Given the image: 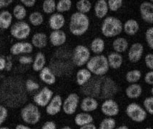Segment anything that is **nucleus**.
Instances as JSON below:
<instances>
[{
  "instance_id": "1",
  "label": "nucleus",
  "mask_w": 153,
  "mask_h": 129,
  "mask_svg": "<svg viewBox=\"0 0 153 129\" xmlns=\"http://www.w3.org/2000/svg\"><path fill=\"white\" fill-rule=\"evenodd\" d=\"M25 90V85L19 77H8L0 86V102L10 108L20 107L27 101Z\"/></svg>"
},
{
  "instance_id": "2",
  "label": "nucleus",
  "mask_w": 153,
  "mask_h": 129,
  "mask_svg": "<svg viewBox=\"0 0 153 129\" xmlns=\"http://www.w3.org/2000/svg\"><path fill=\"white\" fill-rule=\"evenodd\" d=\"M118 90L119 88L115 82L110 77L105 76L92 77L81 88L82 93L86 96L105 100L115 95Z\"/></svg>"
},
{
  "instance_id": "3",
  "label": "nucleus",
  "mask_w": 153,
  "mask_h": 129,
  "mask_svg": "<svg viewBox=\"0 0 153 129\" xmlns=\"http://www.w3.org/2000/svg\"><path fill=\"white\" fill-rule=\"evenodd\" d=\"M90 27V19L87 14L74 12L70 17L69 29L73 35L82 36L85 34Z\"/></svg>"
},
{
  "instance_id": "4",
  "label": "nucleus",
  "mask_w": 153,
  "mask_h": 129,
  "mask_svg": "<svg viewBox=\"0 0 153 129\" xmlns=\"http://www.w3.org/2000/svg\"><path fill=\"white\" fill-rule=\"evenodd\" d=\"M87 69L96 76H104L109 71L108 61L107 57L103 54H97L90 57L87 63Z\"/></svg>"
},
{
  "instance_id": "5",
  "label": "nucleus",
  "mask_w": 153,
  "mask_h": 129,
  "mask_svg": "<svg viewBox=\"0 0 153 129\" xmlns=\"http://www.w3.org/2000/svg\"><path fill=\"white\" fill-rule=\"evenodd\" d=\"M123 25L121 20L115 17H107L101 26L102 33L106 37H117L123 32Z\"/></svg>"
},
{
  "instance_id": "6",
  "label": "nucleus",
  "mask_w": 153,
  "mask_h": 129,
  "mask_svg": "<svg viewBox=\"0 0 153 129\" xmlns=\"http://www.w3.org/2000/svg\"><path fill=\"white\" fill-rule=\"evenodd\" d=\"M21 118L25 123L30 125H35L41 119V113L37 105L29 103L21 110Z\"/></svg>"
},
{
  "instance_id": "7",
  "label": "nucleus",
  "mask_w": 153,
  "mask_h": 129,
  "mask_svg": "<svg viewBox=\"0 0 153 129\" xmlns=\"http://www.w3.org/2000/svg\"><path fill=\"white\" fill-rule=\"evenodd\" d=\"M90 51L85 45H79L74 48L72 52V63L77 67L87 65L90 59Z\"/></svg>"
},
{
  "instance_id": "8",
  "label": "nucleus",
  "mask_w": 153,
  "mask_h": 129,
  "mask_svg": "<svg viewBox=\"0 0 153 129\" xmlns=\"http://www.w3.org/2000/svg\"><path fill=\"white\" fill-rule=\"evenodd\" d=\"M31 33V27L28 23L19 21L11 26L10 34L15 39L23 40L27 39Z\"/></svg>"
},
{
  "instance_id": "9",
  "label": "nucleus",
  "mask_w": 153,
  "mask_h": 129,
  "mask_svg": "<svg viewBox=\"0 0 153 129\" xmlns=\"http://www.w3.org/2000/svg\"><path fill=\"white\" fill-rule=\"evenodd\" d=\"M126 114L132 121L137 123L143 122L147 118L146 110L135 103H132L127 105Z\"/></svg>"
},
{
  "instance_id": "10",
  "label": "nucleus",
  "mask_w": 153,
  "mask_h": 129,
  "mask_svg": "<svg viewBox=\"0 0 153 129\" xmlns=\"http://www.w3.org/2000/svg\"><path fill=\"white\" fill-rule=\"evenodd\" d=\"M79 102V95L74 92L70 93L63 102L62 109L64 113L69 116L73 115L77 109Z\"/></svg>"
},
{
  "instance_id": "11",
  "label": "nucleus",
  "mask_w": 153,
  "mask_h": 129,
  "mask_svg": "<svg viewBox=\"0 0 153 129\" xmlns=\"http://www.w3.org/2000/svg\"><path fill=\"white\" fill-rule=\"evenodd\" d=\"M52 98H53V91L47 87H44L39 92L34 95L33 101L35 105L43 108L49 104Z\"/></svg>"
},
{
  "instance_id": "12",
  "label": "nucleus",
  "mask_w": 153,
  "mask_h": 129,
  "mask_svg": "<svg viewBox=\"0 0 153 129\" xmlns=\"http://www.w3.org/2000/svg\"><path fill=\"white\" fill-rule=\"evenodd\" d=\"M101 111L105 116L113 117L118 115L120 112L119 105L112 99H107L101 105Z\"/></svg>"
},
{
  "instance_id": "13",
  "label": "nucleus",
  "mask_w": 153,
  "mask_h": 129,
  "mask_svg": "<svg viewBox=\"0 0 153 129\" xmlns=\"http://www.w3.org/2000/svg\"><path fill=\"white\" fill-rule=\"evenodd\" d=\"M142 19L148 24H153V4L150 1H143L140 6Z\"/></svg>"
},
{
  "instance_id": "14",
  "label": "nucleus",
  "mask_w": 153,
  "mask_h": 129,
  "mask_svg": "<svg viewBox=\"0 0 153 129\" xmlns=\"http://www.w3.org/2000/svg\"><path fill=\"white\" fill-rule=\"evenodd\" d=\"M62 99L59 95L53 96L50 102L46 106V113L50 116H55L62 108Z\"/></svg>"
},
{
  "instance_id": "15",
  "label": "nucleus",
  "mask_w": 153,
  "mask_h": 129,
  "mask_svg": "<svg viewBox=\"0 0 153 129\" xmlns=\"http://www.w3.org/2000/svg\"><path fill=\"white\" fill-rule=\"evenodd\" d=\"M34 46L32 43L19 42L14 44L10 48V53L13 55H18L20 54H30L33 51Z\"/></svg>"
},
{
  "instance_id": "16",
  "label": "nucleus",
  "mask_w": 153,
  "mask_h": 129,
  "mask_svg": "<svg viewBox=\"0 0 153 129\" xmlns=\"http://www.w3.org/2000/svg\"><path fill=\"white\" fill-rule=\"evenodd\" d=\"M144 47L141 43H136L131 45L128 52V59L131 63H136L139 62L143 57Z\"/></svg>"
},
{
  "instance_id": "17",
  "label": "nucleus",
  "mask_w": 153,
  "mask_h": 129,
  "mask_svg": "<svg viewBox=\"0 0 153 129\" xmlns=\"http://www.w3.org/2000/svg\"><path fill=\"white\" fill-rule=\"evenodd\" d=\"M50 41L54 47L62 46L67 41L66 33L62 30L52 31L50 35Z\"/></svg>"
},
{
  "instance_id": "18",
  "label": "nucleus",
  "mask_w": 153,
  "mask_h": 129,
  "mask_svg": "<svg viewBox=\"0 0 153 129\" xmlns=\"http://www.w3.org/2000/svg\"><path fill=\"white\" fill-rule=\"evenodd\" d=\"M65 18L61 13H54L50 16L49 19V25L52 30H60L65 26Z\"/></svg>"
},
{
  "instance_id": "19",
  "label": "nucleus",
  "mask_w": 153,
  "mask_h": 129,
  "mask_svg": "<svg viewBox=\"0 0 153 129\" xmlns=\"http://www.w3.org/2000/svg\"><path fill=\"white\" fill-rule=\"evenodd\" d=\"M99 106V103L96 98L92 97L86 96L85 98L82 99L81 104H80V108L83 112L90 113L92 112L97 109Z\"/></svg>"
},
{
  "instance_id": "20",
  "label": "nucleus",
  "mask_w": 153,
  "mask_h": 129,
  "mask_svg": "<svg viewBox=\"0 0 153 129\" xmlns=\"http://www.w3.org/2000/svg\"><path fill=\"white\" fill-rule=\"evenodd\" d=\"M39 78L42 81L47 85H52L56 82L55 74L49 67H45L39 72Z\"/></svg>"
},
{
  "instance_id": "21",
  "label": "nucleus",
  "mask_w": 153,
  "mask_h": 129,
  "mask_svg": "<svg viewBox=\"0 0 153 129\" xmlns=\"http://www.w3.org/2000/svg\"><path fill=\"white\" fill-rule=\"evenodd\" d=\"M94 14L95 16L99 19L106 17L109 12V7L107 2L105 0H98L94 5Z\"/></svg>"
},
{
  "instance_id": "22",
  "label": "nucleus",
  "mask_w": 153,
  "mask_h": 129,
  "mask_svg": "<svg viewBox=\"0 0 153 129\" xmlns=\"http://www.w3.org/2000/svg\"><path fill=\"white\" fill-rule=\"evenodd\" d=\"M107 58L110 68L114 69V70L120 68L123 65V57L122 54L118 53V52H110Z\"/></svg>"
},
{
  "instance_id": "23",
  "label": "nucleus",
  "mask_w": 153,
  "mask_h": 129,
  "mask_svg": "<svg viewBox=\"0 0 153 129\" xmlns=\"http://www.w3.org/2000/svg\"><path fill=\"white\" fill-rule=\"evenodd\" d=\"M32 44L39 49L45 48L47 45V36L44 32H37L32 37Z\"/></svg>"
},
{
  "instance_id": "24",
  "label": "nucleus",
  "mask_w": 153,
  "mask_h": 129,
  "mask_svg": "<svg viewBox=\"0 0 153 129\" xmlns=\"http://www.w3.org/2000/svg\"><path fill=\"white\" fill-rule=\"evenodd\" d=\"M92 78V73L86 68L80 69L76 72V81L78 85L82 87Z\"/></svg>"
},
{
  "instance_id": "25",
  "label": "nucleus",
  "mask_w": 153,
  "mask_h": 129,
  "mask_svg": "<svg viewBox=\"0 0 153 129\" xmlns=\"http://www.w3.org/2000/svg\"><path fill=\"white\" fill-rule=\"evenodd\" d=\"M124 32L128 35H134L140 30V25L135 19H130L125 22L123 26Z\"/></svg>"
},
{
  "instance_id": "26",
  "label": "nucleus",
  "mask_w": 153,
  "mask_h": 129,
  "mask_svg": "<svg viewBox=\"0 0 153 129\" xmlns=\"http://www.w3.org/2000/svg\"><path fill=\"white\" fill-rule=\"evenodd\" d=\"M143 92V88L141 85L137 83H133L129 85L125 90V93L127 98L130 99L138 98Z\"/></svg>"
},
{
  "instance_id": "27",
  "label": "nucleus",
  "mask_w": 153,
  "mask_h": 129,
  "mask_svg": "<svg viewBox=\"0 0 153 129\" xmlns=\"http://www.w3.org/2000/svg\"><path fill=\"white\" fill-rule=\"evenodd\" d=\"M93 122V117L89 113H79L74 117V123L76 126L81 127Z\"/></svg>"
},
{
  "instance_id": "28",
  "label": "nucleus",
  "mask_w": 153,
  "mask_h": 129,
  "mask_svg": "<svg viewBox=\"0 0 153 129\" xmlns=\"http://www.w3.org/2000/svg\"><path fill=\"white\" fill-rule=\"evenodd\" d=\"M13 16L9 11L3 10L0 12V29L7 30L12 25Z\"/></svg>"
},
{
  "instance_id": "29",
  "label": "nucleus",
  "mask_w": 153,
  "mask_h": 129,
  "mask_svg": "<svg viewBox=\"0 0 153 129\" xmlns=\"http://www.w3.org/2000/svg\"><path fill=\"white\" fill-rule=\"evenodd\" d=\"M46 65V57L42 52H39L36 54L33 63L32 69L35 72H40L45 67Z\"/></svg>"
},
{
  "instance_id": "30",
  "label": "nucleus",
  "mask_w": 153,
  "mask_h": 129,
  "mask_svg": "<svg viewBox=\"0 0 153 129\" xmlns=\"http://www.w3.org/2000/svg\"><path fill=\"white\" fill-rule=\"evenodd\" d=\"M112 48L114 52L118 53L125 52L128 49V41L124 37H117L112 43Z\"/></svg>"
},
{
  "instance_id": "31",
  "label": "nucleus",
  "mask_w": 153,
  "mask_h": 129,
  "mask_svg": "<svg viewBox=\"0 0 153 129\" xmlns=\"http://www.w3.org/2000/svg\"><path fill=\"white\" fill-rule=\"evenodd\" d=\"M105 41L100 37L94 38L90 45L91 50H92V52L97 54H101L105 50Z\"/></svg>"
},
{
  "instance_id": "32",
  "label": "nucleus",
  "mask_w": 153,
  "mask_h": 129,
  "mask_svg": "<svg viewBox=\"0 0 153 129\" xmlns=\"http://www.w3.org/2000/svg\"><path fill=\"white\" fill-rule=\"evenodd\" d=\"M76 8L78 12L86 14L92 9V3L88 0H79L76 4Z\"/></svg>"
},
{
  "instance_id": "33",
  "label": "nucleus",
  "mask_w": 153,
  "mask_h": 129,
  "mask_svg": "<svg viewBox=\"0 0 153 129\" xmlns=\"http://www.w3.org/2000/svg\"><path fill=\"white\" fill-rule=\"evenodd\" d=\"M142 77V73L139 70H132L130 71L127 72L125 76L126 81L129 83H136L140 81Z\"/></svg>"
},
{
  "instance_id": "34",
  "label": "nucleus",
  "mask_w": 153,
  "mask_h": 129,
  "mask_svg": "<svg viewBox=\"0 0 153 129\" xmlns=\"http://www.w3.org/2000/svg\"><path fill=\"white\" fill-rule=\"evenodd\" d=\"M72 1L71 0H59L57 3L56 10L58 13H63V12H68L72 8Z\"/></svg>"
},
{
  "instance_id": "35",
  "label": "nucleus",
  "mask_w": 153,
  "mask_h": 129,
  "mask_svg": "<svg viewBox=\"0 0 153 129\" xmlns=\"http://www.w3.org/2000/svg\"><path fill=\"white\" fill-rule=\"evenodd\" d=\"M13 15L17 20L22 21L26 17L27 10L22 4H17L13 9Z\"/></svg>"
},
{
  "instance_id": "36",
  "label": "nucleus",
  "mask_w": 153,
  "mask_h": 129,
  "mask_svg": "<svg viewBox=\"0 0 153 129\" xmlns=\"http://www.w3.org/2000/svg\"><path fill=\"white\" fill-rule=\"evenodd\" d=\"M29 20L30 23L34 27L40 26L44 22V17L39 12H34L30 14Z\"/></svg>"
},
{
  "instance_id": "37",
  "label": "nucleus",
  "mask_w": 153,
  "mask_h": 129,
  "mask_svg": "<svg viewBox=\"0 0 153 129\" xmlns=\"http://www.w3.org/2000/svg\"><path fill=\"white\" fill-rule=\"evenodd\" d=\"M57 3L54 0H45L42 4V10L45 13L50 14H54V11L56 10Z\"/></svg>"
},
{
  "instance_id": "38",
  "label": "nucleus",
  "mask_w": 153,
  "mask_h": 129,
  "mask_svg": "<svg viewBox=\"0 0 153 129\" xmlns=\"http://www.w3.org/2000/svg\"><path fill=\"white\" fill-rule=\"evenodd\" d=\"M116 126V121L113 118H106L100 123L98 129H114Z\"/></svg>"
},
{
  "instance_id": "39",
  "label": "nucleus",
  "mask_w": 153,
  "mask_h": 129,
  "mask_svg": "<svg viewBox=\"0 0 153 129\" xmlns=\"http://www.w3.org/2000/svg\"><path fill=\"white\" fill-rule=\"evenodd\" d=\"M25 85L27 91L30 92L35 91V90H37L39 88V85L38 84L37 82L34 81L32 79L27 80L25 83Z\"/></svg>"
},
{
  "instance_id": "40",
  "label": "nucleus",
  "mask_w": 153,
  "mask_h": 129,
  "mask_svg": "<svg viewBox=\"0 0 153 129\" xmlns=\"http://www.w3.org/2000/svg\"><path fill=\"white\" fill-rule=\"evenodd\" d=\"M123 0H109L107 1L109 10L112 12H117L123 6Z\"/></svg>"
},
{
  "instance_id": "41",
  "label": "nucleus",
  "mask_w": 153,
  "mask_h": 129,
  "mask_svg": "<svg viewBox=\"0 0 153 129\" xmlns=\"http://www.w3.org/2000/svg\"><path fill=\"white\" fill-rule=\"evenodd\" d=\"M143 105L146 112L153 116V96L146 98L143 102Z\"/></svg>"
},
{
  "instance_id": "42",
  "label": "nucleus",
  "mask_w": 153,
  "mask_h": 129,
  "mask_svg": "<svg viewBox=\"0 0 153 129\" xmlns=\"http://www.w3.org/2000/svg\"><path fill=\"white\" fill-rule=\"evenodd\" d=\"M145 40L150 48L153 50V27L148 28L145 32Z\"/></svg>"
},
{
  "instance_id": "43",
  "label": "nucleus",
  "mask_w": 153,
  "mask_h": 129,
  "mask_svg": "<svg viewBox=\"0 0 153 129\" xmlns=\"http://www.w3.org/2000/svg\"><path fill=\"white\" fill-rule=\"evenodd\" d=\"M8 116V110L6 107L3 105H0V126L6 121Z\"/></svg>"
},
{
  "instance_id": "44",
  "label": "nucleus",
  "mask_w": 153,
  "mask_h": 129,
  "mask_svg": "<svg viewBox=\"0 0 153 129\" xmlns=\"http://www.w3.org/2000/svg\"><path fill=\"white\" fill-rule=\"evenodd\" d=\"M145 63L147 68L153 70V54L149 53L145 57Z\"/></svg>"
},
{
  "instance_id": "45",
  "label": "nucleus",
  "mask_w": 153,
  "mask_h": 129,
  "mask_svg": "<svg viewBox=\"0 0 153 129\" xmlns=\"http://www.w3.org/2000/svg\"><path fill=\"white\" fill-rule=\"evenodd\" d=\"M33 61L34 60L32 59V57H30V56H27V55L21 56L19 59V63L22 65L31 64V63H33Z\"/></svg>"
},
{
  "instance_id": "46",
  "label": "nucleus",
  "mask_w": 153,
  "mask_h": 129,
  "mask_svg": "<svg viewBox=\"0 0 153 129\" xmlns=\"http://www.w3.org/2000/svg\"><path fill=\"white\" fill-rule=\"evenodd\" d=\"M145 81L147 84L153 85V70L148 72L145 76Z\"/></svg>"
},
{
  "instance_id": "47",
  "label": "nucleus",
  "mask_w": 153,
  "mask_h": 129,
  "mask_svg": "<svg viewBox=\"0 0 153 129\" xmlns=\"http://www.w3.org/2000/svg\"><path fill=\"white\" fill-rule=\"evenodd\" d=\"M42 129H57V126L53 121H47L44 123Z\"/></svg>"
},
{
  "instance_id": "48",
  "label": "nucleus",
  "mask_w": 153,
  "mask_h": 129,
  "mask_svg": "<svg viewBox=\"0 0 153 129\" xmlns=\"http://www.w3.org/2000/svg\"><path fill=\"white\" fill-rule=\"evenodd\" d=\"M20 2L22 4L23 6L27 7H32L35 5L36 1L35 0H21Z\"/></svg>"
},
{
  "instance_id": "49",
  "label": "nucleus",
  "mask_w": 153,
  "mask_h": 129,
  "mask_svg": "<svg viewBox=\"0 0 153 129\" xmlns=\"http://www.w3.org/2000/svg\"><path fill=\"white\" fill-rule=\"evenodd\" d=\"M13 2L12 0H0V9L5 8Z\"/></svg>"
},
{
  "instance_id": "50",
  "label": "nucleus",
  "mask_w": 153,
  "mask_h": 129,
  "mask_svg": "<svg viewBox=\"0 0 153 129\" xmlns=\"http://www.w3.org/2000/svg\"><path fill=\"white\" fill-rule=\"evenodd\" d=\"M6 63L7 61L4 58L0 56V70H4L6 68Z\"/></svg>"
},
{
  "instance_id": "51",
  "label": "nucleus",
  "mask_w": 153,
  "mask_h": 129,
  "mask_svg": "<svg viewBox=\"0 0 153 129\" xmlns=\"http://www.w3.org/2000/svg\"><path fill=\"white\" fill-rule=\"evenodd\" d=\"M12 60L10 59V57H7V63H6V70L7 71H10L11 70H12Z\"/></svg>"
},
{
  "instance_id": "52",
  "label": "nucleus",
  "mask_w": 153,
  "mask_h": 129,
  "mask_svg": "<svg viewBox=\"0 0 153 129\" xmlns=\"http://www.w3.org/2000/svg\"><path fill=\"white\" fill-rule=\"evenodd\" d=\"M79 129H97V128L96 126L93 123H89V124L85 125V126H81L79 128Z\"/></svg>"
},
{
  "instance_id": "53",
  "label": "nucleus",
  "mask_w": 153,
  "mask_h": 129,
  "mask_svg": "<svg viewBox=\"0 0 153 129\" xmlns=\"http://www.w3.org/2000/svg\"><path fill=\"white\" fill-rule=\"evenodd\" d=\"M15 129H31V128L27 126H25V125L19 124L15 127Z\"/></svg>"
},
{
  "instance_id": "54",
  "label": "nucleus",
  "mask_w": 153,
  "mask_h": 129,
  "mask_svg": "<svg viewBox=\"0 0 153 129\" xmlns=\"http://www.w3.org/2000/svg\"><path fill=\"white\" fill-rule=\"evenodd\" d=\"M114 129H129V128L127 126H120L119 127H117V128H115Z\"/></svg>"
},
{
  "instance_id": "55",
  "label": "nucleus",
  "mask_w": 153,
  "mask_h": 129,
  "mask_svg": "<svg viewBox=\"0 0 153 129\" xmlns=\"http://www.w3.org/2000/svg\"><path fill=\"white\" fill-rule=\"evenodd\" d=\"M60 129H72V128L70 126H65V127H62V128H61Z\"/></svg>"
},
{
  "instance_id": "56",
  "label": "nucleus",
  "mask_w": 153,
  "mask_h": 129,
  "mask_svg": "<svg viewBox=\"0 0 153 129\" xmlns=\"http://www.w3.org/2000/svg\"><path fill=\"white\" fill-rule=\"evenodd\" d=\"M0 129H10L8 127H0Z\"/></svg>"
},
{
  "instance_id": "57",
  "label": "nucleus",
  "mask_w": 153,
  "mask_h": 129,
  "mask_svg": "<svg viewBox=\"0 0 153 129\" xmlns=\"http://www.w3.org/2000/svg\"><path fill=\"white\" fill-rule=\"evenodd\" d=\"M151 93H152V95H153V88H151Z\"/></svg>"
},
{
  "instance_id": "58",
  "label": "nucleus",
  "mask_w": 153,
  "mask_h": 129,
  "mask_svg": "<svg viewBox=\"0 0 153 129\" xmlns=\"http://www.w3.org/2000/svg\"><path fill=\"white\" fill-rule=\"evenodd\" d=\"M150 1L151 3H152V4H153V0H151V1Z\"/></svg>"
},
{
  "instance_id": "59",
  "label": "nucleus",
  "mask_w": 153,
  "mask_h": 129,
  "mask_svg": "<svg viewBox=\"0 0 153 129\" xmlns=\"http://www.w3.org/2000/svg\"><path fill=\"white\" fill-rule=\"evenodd\" d=\"M145 129H152V128H146Z\"/></svg>"
}]
</instances>
